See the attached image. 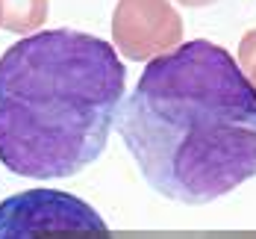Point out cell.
<instances>
[{"label":"cell","instance_id":"52a82bcc","mask_svg":"<svg viewBox=\"0 0 256 239\" xmlns=\"http://www.w3.org/2000/svg\"><path fill=\"white\" fill-rule=\"evenodd\" d=\"M182 6H192V9H198V6H212V3H218V0H177Z\"/></svg>","mask_w":256,"mask_h":239},{"label":"cell","instance_id":"277c9868","mask_svg":"<svg viewBox=\"0 0 256 239\" xmlns=\"http://www.w3.org/2000/svg\"><path fill=\"white\" fill-rule=\"evenodd\" d=\"M182 45V18L171 0H118L112 12V48L130 62Z\"/></svg>","mask_w":256,"mask_h":239},{"label":"cell","instance_id":"3957f363","mask_svg":"<svg viewBox=\"0 0 256 239\" xmlns=\"http://www.w3.org/2000/svg\"><path fill=\"white\" fill-rule=\"evenodd\" d=\"M0 239H112L92 204L59 189H26L0 201Z\"/></svg>","mask_w":256,"mask_h":239},{"label":"cell","instance_id":"6da1fadb","mask_svg":"<svg viewBox=\"0 0 256 239\" xmlns=\"http://www.w3.org/2000/svg\"><path fill=\"white\" fill-rule=\"evenodd\" d=\"M115 130L168 201L204 207L256 177V92L215 42L154 56L118 106Z\"/></svg>","mask_w":256,"mask_h":239},{"label":"cell","instance_id":"8992f818","mask_svg":"<svg viewBox=\"0 0 256 239\" xmlns=\"http://www.w3.org/2000/svg\"><path fill=\"white\" fill-rule=\"evenodd\" d=\"M236 62H238L242 74L248 77V83L254 86V92H256V30H250V33H244V36H242Z\"/></svg>","mask_w":256,"mask_h":239},{"label":"cell","instance_id":"5b68a950","mask_svg":"<svg viewBox=\"0 0 256 239\" xmlns=\"http://www.w3.org/2000/svg\"><path fill=\"white\" fill-rule=\"evenodd\" d=\"M50 12V0H0V30L15 36L38 33Z\"/></svg>","mask_w":256,"mask_h":239},{"label":"cell","instance_id":"7a4b0ae2","mask_svg":"<svg viewBox=\"0 0 256 239\" xmlns=\"http://www.w3.org/2000/svg\"><path fill=\"white\" fill-rule=\"evenodd\" d=\"M124 89L106 39L68 27L24 36L0 56V162L32 180L80 174L103 154Z\"/></svg>","mask_w":256,"mask_h":239}]
</instances>
